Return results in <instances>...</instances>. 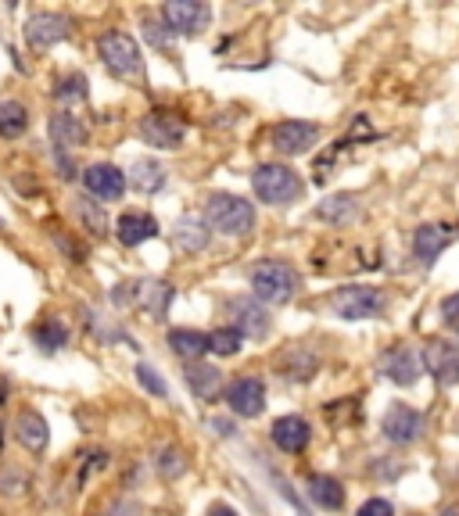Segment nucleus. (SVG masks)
<instances>
[{"instance_id": "1", "label": "nucleus", "mask_w": 459, "mask_h": 516, "mask_svg": "<svg viewBox=\"0 0 459 516\" xmlns=\"http://www.w3.org/2000/svg\"><path fill=\"white\" fill-rule=\"evenodd\" d=\"M302 287V277L291 262H280V258H266L252 270V295L266 305H288Z\"/></svg>"}, {"instance_id": "2", "label": "nucleus", "mask_w": 459, "mask_h": 516, "mask_svg": "<svg viewBox=\"0 0 459 516\" xmlns=\"http://www.w3.org/2000/svg\"><path fill=\"white\" fill-rule=\"evenodd\" d=\"M204 222L222 237H248L255 229V208L238 194H212L204 204Z\"/></svg>"}, {"instance_id": "3", "label": "nucleus", "mask_w": 459, "mask_h": 516, "mask_svg": "<svg viewBox=\"0 0 459 516\" xmlns=\"http://www.w3.org/2000/svg\"><path fill=\"white\" fill-rule=\"evenodd\" d=\"M252 187L259 194L263 204H295L305 190L302 176L291 169V165H280V162H263L252 169Z\"/></svg>"}, {"instance_id": "4", "label": "nucleus", "mask_w": 459, "mask_h": 516, "mask_svg": "<svg viewBox=\"0 0 459 516\" xmlns=\"http://www.w3.org/2000/svg\"><path fill=\"white\" fill-rule=\"evenodd\" d=\"M388 309V295L380 287H366V284H345L330 295V312L341 320H377Z\"/></svg>"}, {"instance_id": "5", "label": "nucleus", "mask_w": 459, "mask_h": 516, "mask_svg": "<svg viewBox=\"0 0 459 516\" xmlns=\"http://www.w3.org/2000/svg\"><path fill=\"white\" fill-rule=\"evenodd\" d=\"M97 54H101L104 69H108L112 76H119V79H137L140 69H144V58H140L137 40H133L129 33H119V29H112V33H104V37L97 40Z\"/></svg>"}, {"instance_id": "6", "label": "nucleus", "mask_w": 459, "mask_h": 516, "mask_svg": "<svg viewBox=\"0 0 459 516\" xmlns=\"http://www.w3.org/2000/svg\"><path fill=\"white\" fill-rule=\"evenodd\" d=\"M172 284L165 280H140V284H119V291H112V302L119 305H140L151 320H165L169 305H172Z\"/></svg>"}, {"instance_id": "7", "label": "nucleus", "mask_w": 459, "mask_h": 516, "mask_svg": "<svg viewBox=\"0 0 459 516\" xmlns=\"http://www.w3.org/2000/svg\"><path fill=\"white\" fill-rule=\"evenodd\" d=\"M140 137L158 151H176L187 137V122L176 112H147L140 119Z\"/></svg>"}, {"instance_id": "8", "label": "nucleus", "mask_w": 459, "mask_h": 516, "mask_svg": "<svg viewBox=\"0 0 459 516\" xmlns=\"http://www.w3.org/2000/svg\"><path fill=\"white\" fill-rule=\"evenodd\" d=\"M423 430H427L423 412L413 409V405H405V402H395V405L384 412V420H380V434H384L391 445H413V441L423 437Z\"/></svg>"}, {"instance_id": "9", "label": "nucleus", "mask_w": 459, "mask_h": 516, "mask_svg": "<svg viewBox=\"0 0 459 516\" xmlns=\"http://www.w3.org/2000/svg\"><path fill=\"white\" fill-rule=\"evenodd\" d=\"M320 140V126L316 122H305V119H284L270 129V144L273 151L295 158V154H305L313 151V144Z\"/></svg>"}, {"instance_id": "10", "label": "nucleus", "mask_w": 459, "mask_h": 516, "mask_svg": "<svg viewBox=\"0 0 459 516\" xmlns=\"http://www.w3.org/2000/svg\"><path fill=\"white\" fill-rule=\"evenodd\" d=\"M377 373H384V377H388L391 384H398V387H413V384L420 380V373H423V362H420V355H416L409 345H395V348L380 352Z\"/></svg>"}, {"instance_id": "11", "label": "nucleus", "mask_w": 459, "mask_h": 516, "mask_svg": "<svg viewBox=\"0 0 459 516\" xmlns=\"http://www.w3.org/2000/svg\"><path fill=\"white\" fill-rule=\"evenodd\" d=\"M212 19V8L208 4H194V0H169L162 8V22L169 33H179V37H197Z\"/></svg>"}, {"instance_id": "12", "label": "nucleus", "mask_w": 459, "mask_h": 516, "mask_svg": "<svg viewBox=\"0 0 459 516\" xmlns=\"http://www.w3.org/2000/svg\"><path fill=\"white\" fill-rule=\"evenodd\" d=\"M222 398H226L230 412H238L245 420H255L266 409V384L259 377H238L234 384L222 391Z\"/></svg>"}, {"instance_id": "13", "label": "nucleus", "mask_w": 459, "mask_h": 516, "mask_svg": "<svg viewBox=\"0 0 459 516\" xmlns=\"http://www.w3.org/2000/svg\"><path fill=\"white\" fill-rule=\"evenodd\" d=\"M226 316H230V327L241 330L245 337H266L270 327H273L266 309L259 305V298H230Z\"/></svg>"}, {"instance_id": "14", "label": "nucleus", "mask_w": 459, "mask_h": 516, "mask_svg": "<svg viewBox=\"0 0 459 516\" xmlns=\"http://www.w3.org/2000/svg\"><path fill=\"white\" fill-rule=\"evenodd\" d=\"M69 29H72L69 15H62V12H37V15L26 22V40H29V47L47 51V47L62 44V40L69 37Z\"/></svg>"}, {"instance_id": "15", "label": "nucleus", "mask_w": 459, "mask_h": 516, "mask_svg": "<svg viewBox=\"0 0 459 516\" xmlns=\"http://www.w3.org/2000/svg\"><path fill=\"white\" fill-rule=\"evenodd\" d=\"M83 187L97 201H119L126 194V172L115 169V165H108V162H97V165L83 169Z\"/></svg>"}, {"instance_id": "16", "label": "nucleus", "mask_w": 459, "mask_h": 516, "mask_svg": "<svg viewBox=\"0 0 459 516\" xmlns=\"http://www.w3.org/2000/svg\"><path fill=\"white\" fill-rule=\"evenodd\" d=\"M423 366H427V373H430L441 387L459 384V348H455V345H448V341H427V348H423Z\"/></svg>"}, {"instance_id": "17", "label": "nucleus", "mask_w": 459, "mask_h": 516, "mask_svg": "<svg viewBox=\"0 0 459 516\" xmlns=\"http://www.w3.org/2000/svg\"><path fill=\"white\" fill-rule=\"evenodd\" d=\"M270 437H273V445H277L284 455H298V452L309 448L313 427H309V420H302V416H280V420L273 423Z\"/></svg>"}, {"instance_id": "18", "label": "nucleus", "mask_w": 459, "mask_h": 516, "mask_svg": "<svg viewBox=\"0 0 459 516\" xmlns=\"http://www.w3.org/2000/svg\"><path fill=\"white\" fill-rule=\"evenodd\" d=\"M47 133H51L54 151H72V147H83V144H87V126H83V119L72 115V112H54L51 122H47Z\"/></svg>"}, {"instance_id": "19", "label": "nucleus", "mask_w": 459, "mask_h": 516, "mask_svg": "<svg viewBox=\"0 0 459 516\" xmlns=\"http://www.w3.org/2000/svg\"><path fill=\"white\" fill-rule=\"evenodd\" d=\"M359 212H363L359 194H334V197L320 201L313 215H316L320 222H330V226H352V222L359 219Z\"/></svg>"}, {"instance_id": "20", "label": "nucleus", "mask_w": 459, "mask_h": 516, "mask_svg": "<svg viewBox=\"0 0 459 516\" xmlns=\"http://www.w3.org/2000/svg\"><path fill=\"white\" fill-rule=\"evenodd\" d=\"M115 237H119L126 247H137V244L158 237V219L147 215V212H122L119 222H115Z\"/></svg>"}, {"instance_id": "21", "label": "nucleus", "mask_w": 459, "mask_h": 516, "mask_svg": "<svg viewBox=\"0 0 459 516\" xmlns=\"http://www.w3.org/2000/svg\"><path fill=\"white\" fill-rule=\"evenodd\" d=\"M448 244H452V233L445 226H434V222H427L413 233V254H416L420 266H430Z\"/></svg>"}, {"instance_id": "22", "label": "nucleus", "mask_w": 459, "mask_h": 516, "mask_svg": "<svg viewBox=\"0 0 459 516\" xmlns=\"http://www.w3.org/2000/svg\"><path fill=\"white\" fill-rule=\"evenodd\" d=\"M172 244H176V251H183V254L204 251V247H208V222H204L201 215H183V219H176V226H172Z\"/></svg>"}, {"instance_id": "23", "label": "nucleus", "mask_w": 459, "mask_h": 516, "mask_svg": "<svg viewBox=\"0 0 459 516\" xmlns=\"http://www.w3.org/2000/svg\"><path fill=\"white\" fill-rule=\"evenodd\" d=\"M15 437H19L29 452H44L47 441H51V427H47V420H44L40 412L22 409V412L15 416Z\"/></svg>"}, {"instance_id": "24", "label": "nucleus", "mask_w": 459, "mask_h": 516, "mask_svg": "<svg viewBox=\"0 0 459 516\" xmlns=\"http://www.w3.org/2000/svg\"><path fill=\"white\" fill-rule=\"evenodd\" d=\"M183 380H187L190 395L201 398V402H212L222 391V373L215 366H208V362H190L187 373H183Z\"/></svg>"}, {"instance_id": "25", "label": "nucleus", "mask_w": 459, "mask_h": 516, "mask_svg": "<svg viewBox=\"0 0 459 516\" xmlns=\"http://www.w3.org/2000/svg\"><path fill=\"white\" fill-rule=\"evenodd\" d=\"M169 348L179 355V359H187V362H197L204 352H208V334H201V330H190V327H176V330H169Z\"/></svg>"}, {"instance_id": "26", "label": "nucleus", "mask_w": 459, "mask_h": 516, "mask_svg": "<svg viewBox=\"0 0 459 516\" xmlns=\"http://www.w3.org/2000/svg\"><path fill=\"white\" fill-rule=\"evenodd\" d=\"M309 498L320 505V509H341L345 505V487L338 477L330 473H313L309 477Z\"/></svg>"}, {"instance_id": "27", "label": "nucleus", "mask_w": 459, "mask_h": 516, "mask_svg": "<svg viewBox=\"0 0 459 516\" xmlns=\"http://www.w3.org/2000/svg\"><path fill=\"white\" fill-rule=\"evenodd\" d=\"M316 366H320V359L309 352V348H291L288 355H280V377L284 380H309L313 373H316Z\"/></svg>"}, {"instance_id": "28", "label": "nucleus", "mask_w": 459, "mask_h": 516, "mask_svg": "<svg viewBox=\"0 0 459 516\" xmlns=\"http://www.w3.org/2000/svg\"><path fill=\"white\" fill-rule=\"evenodd\" d=\"M26 126H29V112L22 101H0V137L15 140L26 133Z\"/></svg>"}, {"instance_id": "29", "label": "nucleus", "mask_w": 459, "mask_h": 516, "mask_svg": "<svg viewBox=\"0 0 459 516\" xmlns=\"http://www.w3.org/2000/svg\"><path fill=\"white\" fill-rule=\"evenodd\" d=\"M129 183H133L140 194H154V190L165 187V169H162L158 162L144 158V162H137V165L129 169Z\"/></svg>"}, {"instance_id": "30", "label": "nucleus", "mask_w": 459, "mask_h": 516, "mask_svg": "<svg viewBox=\"0 0 459 516\" xmlns=\"http://www.w3.org/2000/svg\"><path fill=\"white\" fill-rule=\"evenodd\" d=\"M72 212H76V219L83 222V229H90L94 237H104V233H108V219H104L101 201H90V197H72Z\"/></svg>"}, {"instance_id": "31", "label": "nucleus", "mask_w": 459, "mask_h": 516, "mask_svg": "<svg viewBox=\"0 0 459 516\" xmlns=\"http://www.w3.org/2000/svg\"><path fill=\"white\" fill-rule=\"evenodd\" d=\"M33 341L44 348V352H58L69 345V327L62 320H44L33 327Z\"/></svg>"}, {"instance_id": "32", "label": "nucleus", "mask_w": 459, "mask_h": 516, "mask_svg": "<svg viewBox=\"0 0 459 516\" xmlns=\"http://www.w3.org/2000/svg\"><path fill=\"white\" fill-rule=\"evenodd\" d=\"M241 345H245V334L234 327H219L208 334V352H215V355H238Z\"/></svg>"}, {"instance_id": "33", "label": "nucleus", "mask_w": 459, "mask_h": 516, "mask_svg": "<svg viewBox=\"0 0 459 516\" xmlns=\"http://www.w3.org/2000/svg\"><path fill=\"white\" fill-rule=\"evenodd\" d=\"M154 466H158V473H162L165 480H176V477H183V470H187V459H183V452H179L176 445H165V448L158 452Z\"/></svg>"}, {"instance_id": "34", "label": "nucleus", "mask_w": 459, "mask_h": 516, "mask_svg": "<svg viewBox=\"0 0 459 516\" xmlns=\"http://www.w3.org/2000/svg\"><path fill=\"white\" fill-rule=\"evenodd\" d=\"M54 97L58 101H83L87 97V76L83 72H69L54 83Z\"/></svg>"}, {"instance_id": "35", "label": "nucleus", "mask_w": 459, "mask_h": 516, "mask_svg": "<svg viewBox=\"0 0 459 516\" xmlns=\"http://www.w3.org/2000/svg\"><path fill=\"white\" fill-rule=\"evenodd\" d=\"M26 484H29L26 470H19V466H4V470H0V495H22Z\"/></svg>"}, {"instance_id": "36", "label": "nucleus", "mask_w": 459, "mask_h": 516, "mask_svg": "<svg viewBox=\"0 0 459 516\" xmlns=\"http://www.w3.org/2000/svg\"><path fill=\"white\" fill-rule=\"evenodd\" d=\"M137 380H140V387H144V391H151L154 398H165V395H169L165 380H162V377H158V370H154V366H147V362H140V366H137Z\"/></svg>"}, {"instance_id": "37", "label": "nucleus", "mask_w": 459, "mask_h": 516, "mask_svg": "<svg viewBox=\"0 0 459 516\" xmlns=\"http://www.w3.org/2000/svg\"><path fill=\"white\" fill-rule=\"evenodd\" d=\"M438 312H441V323H445L448 330H455V334H459V291L445 295V298H441V305H438Z\"/></svg>"}, {"instance_id": "38", "label": "nucleus", "mask_w": 459, "mask_h": 516, "mask_svg": "<svg viewBox=\"0 0 459 516\" xmlns=\"http://www.w3.org/2000/svg\"><path fill=\"white\" fill-rule=\"evenodd\" d=\"M355 516H395V509H391L388 498H366V502L359 505Z\"/></svg>"}, {"instance_id": "39", "label": "nucleus", "mask_w": 459, "mask_h": 516, "mask_svg": "<svg viewBox=\"0 0 459 516\" xmlns=\"http://www.w3.org/2000/svg\"><path fill=\"white\" fill-rule=\"evenodd\" d=\"M144 33H147V40H151V44H154V47H165V40H169V37H172V33H169V29H165V26H158V22H151V19H147V22H144Z\"/></svg>"}, {"instance_id": "40", "label": "nucleus", "mask_w": 459, "mask_h": 516, "mask_svg": "<svg viewBox=\"0 0 459 516\" xmlns=\"http://www.w3.org/2000/svg\"><path fill=\"white\" fill-rule=\"evenodd\" d=\"M208 516H238V509H230V505H215V509H208Z\"/></svg>"}, {"instance_id": "41", "label": "nucleus", "mask_w": 459, "mask_h": 516, "mask_svg": "<svg viewBox=\"0 0 459 516\" xmlns=\"http://www.w3.org/2000/svg\"><path fill=\"white\" fill-rule=\"evenodd\" d=\"M438 516H459V509H455V505H448V509H441Z\"/></svg>"}, {"instance_id": "42", "label": "nucleus", "mask_w": 459, "mask_h": 516, "mask_svg": "<svg viewBox=\"0 0 459 516\" xmlns=\"http://www.w3.org/2000/svg\"><path fill=\"white\" fill-rule=\"evenodd\" d=\"M94 516H112V509H108V512H94Z\"/></svg>"}]
</instances>
